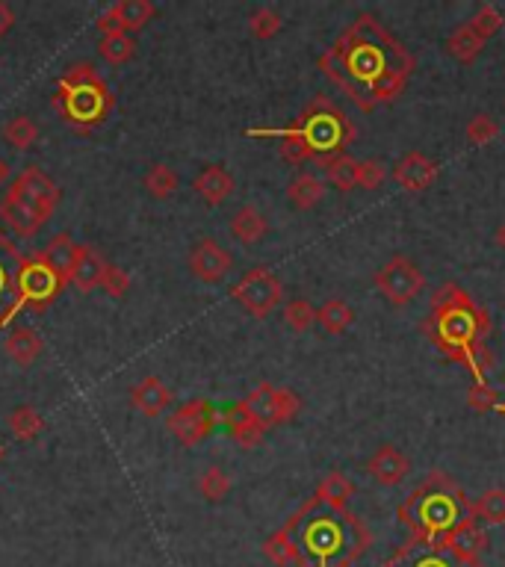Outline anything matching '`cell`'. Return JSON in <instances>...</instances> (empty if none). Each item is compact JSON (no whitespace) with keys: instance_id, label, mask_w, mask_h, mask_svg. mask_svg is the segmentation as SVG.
Wrapping results in <instances>:
<instances>
[{"instance_id":"obj_1","label":"cell","mask_w":505,"mask_h":567,"mask_svg":"<svg viewBox=\"0 0 505 567\" xmlns=\"http://www.w3.org/2000/svg\"><path fill=\"white\" fill-rule=\"evenodd\" d=\"M414 68V54L367 12L319 57V71L364 113L393 104L405 92Z\"/></svg>"},{"instance_id":"obj_2","label":"cell","mask_w":505,"mask_h":567,"mask_svg":"<svg viewBox=\"0 0 505 567\" xmlns=\"http://www.w3.org/2000/svg\"><path fill=\"white\" fill-rule=\"evenodd\" d=\"M423 331L435 343V349H441L446 358L461 361L470 370L473 387H491L488 384L491 316L464 287H458L452 281L443 284L432 296Z\"/></svg>"},{"instance_id":"obj_3","label":"cell","mask_w":505,"mask_h":567,"mask_svg":"<svg viewBox=\"0 0 505 567\" xmlns=\"http://www.w3.org/2000/svg\"><path fill=\"white\" fill-rule=\"evenodd\" d=\"M299 567H352L373 544V532L349 508H334L311 497L287 523Z\"/></svg>"},{"instance_id":"obj_4","label":"cell","mask_w":505,"mask_h":567,"mask_svg":"<svg viewBox=\"0 0 505 567\" xmlns=\"http://www.w3.org/2000/svg\"><path fill=\"white\" fill-rule=\"evenodd\" d=\"M249 136H275L281 139V157L290 166H302L305 160H319L322 166L355 142V125L352 119L334 107L331 98L316 95L311 104L293 119L290 127L281 130H249Z\"/></svg>"},{"instance_id":"obj_5","label":"cell","mask_w":505,"mask_h":567,"mask_svg":"<svg viewBox=\"0 0 505 567\" xmlns=\"http://www.w3.org/2000/svg\"><path fill=\"white\" fill-rule=\"evenodd\" d=\"M473 517V503L464 488L443 470H432L399 505V523L408 529V538L438 547Z\"/></svg>"},{"instance_id":"obj_6","label":"cell","mask_w":505,"mask_h":567,"mask_svg":"<svg viewBox=\"0 0 505 567\" xmlns=\"http://www.w3.org/2000/svg\"><path fill=\"white\" fill-rule=\"evenodd\" d=\"M57 201H60L57 184L42 169L30 166L12 181L6 198L0 201V216L18 237H33L51 219Z\"/></svg>"},{"instance_id":"obj_7","label":"cell","mask_w":505,"mask_h":567,"mask_svg":"<svg viewBox=\"0 0 505 567\" xmlns=\"http://www.w3.org/2000/svg\"><path fill=\"white\" fill-rule=\"evenodd\" d=\"M60 98H63L65 119L77 125H98L110 113L107 83L89 65H74L65 71L60 80Z\"/></svg>"},{"instance_id":"obj_8","label":"cell","mask_w":505,"mask_h":567,"mask_svg":"<svg viewBox=\"0 0 505 567\" xmlns=\"http://www.w3.org/2000/svg\"><path fill=\"white\" fill-rule=\"evenodd\" d=\"M231 299H234L246 314L254 316V319H266V316L281 305V299H284V284H281V278H278L272 269L254 266V269H249V272L231 287Z\"/></svg>"},{"instance_id":"obj_9","label":"cell","mask_w":505,"mask_h":567,"mask_svg":"<svg viewBox=\"0 0 505 567\" xmlns=\"http://www.w3.org/2000/svg\"><path fill=\"white\" fill-rule=\"evenodd\" d=\"M376 290L387 299V305L405 308L426 290V275L411 257L393 254L376 272Z\"/></svg>"},{"instance_id":"obj_10","label":"cell","mask_w":505,"mask_h":567,"mask_svg":"<svg viewBox=\"0 0 505 567\" xmlns=\"http://www.w3.org/2000/svg\"><path fill=\"white\" fill-rule=\"evenodd\" d=\"M219 423H222V411L210 399H192L169 414L166 429L184 446H198L216 432Z\"/></svg>"},{"instance_id":"obj_11","label":"cell","mask_w":505,"mask_h":567,"mask_svg":"<svg viewBox=\"0 0 505 567\" xmlns=\"http://www.w3.org/2000/svg\"><path fill=\"white\" fill-rule=\"evenodd\" d=\"M381 567H485L482 562H470L458 556L449 547L438 544H423V541H405Z\"/></svg>"},{"instance_id":"obj_12","label":"cell","mask_w":505,"mask_h":567,"mask_svg":"<svg viewBox=\"0 0 505 567\" xmlns=\"http://www.w3.org/2000/svg\"><path fill=\"white\" fill-rule=\"evenodd\" d=\"M63 281L42 263V257L27 260L18 278V293H21V305H36V311H45L57 293H60Z\"/></svg>"},{"instance_id":"obj_13","label":"cell","mask_w":505,"mask_h":567,"mask_svg":"<svg viewBox=\"0 0 505 567\" xmlns=\"http://www.w3.org/2000/svg\"><path fill=\"white\" fill-rule=\"evenodd\" d=\"M27 260H21L15 246L3 240L0 234V325L9 322L12 314L21 305V293H18V278H21V269H24Z\"/></svg>"},{"instance_id":"obj_14","label":"cell","mask_w":505,"mask_h":567,"mask_svg":"<svg viewBox=\"0 0 505 567\" xmlns=\"http://www.w3.org/2000/svg\"><path fill=\"white\" fill-rule=\"evenodd\" d=\"M231 266H234V257H231L228 249H222L216 240L204 237V240H198V243L192 246L190 269L198 281H204V284H219V281L231 272Z\"/></svg>"},{"instance_id":"obj_15","label":"cell","mask_w":505,"mask_h":567,"mask_svg":"<svg viewBox=\"0 0 505 567\" xmlns=\"http://www.w3.org/2000/svg\"><path fill=\"white\" fill-rule=\"evenodd\" d=\"M157 15V6L151 0H119L113 3L101 18L98 27L104 33H136Z\"/></svg>"},{"instance_id":"obj_16","label":"cell","mask_w":505,"mask_h":567,"mask_svg":"<svg viewBox=\"0 0 505 567\" xmlns=\"http://www.w3.org/2000/svg\"><path fill=\"white\" fill-rule=\"evenodd\" d=\"M438 175H441L438 163L432 157H426L423 151H408L393 166V181L405 192H426L438 181Z\"/></svg>"},{"instance_id":"obj_17","label":"cell","mask_w":505,"mask_h":567,"mask_svg":"<svg viewBox=\"0 0 505 567\" xmlns=\"http://www.w3.org/2000/svg\"><path fill=\"white\" fill-rule=\"evenodd\" d=\"M222 426H225V432L240 443L243 449H254L257 443L263 441V435L269 429L266 423H260L254 417L246 402H234V405L222 408Z\"/></svg>"},{"instance_id":"obj_18","label":"cell","mask_w":505,"mask_h":567,"mask_svg":"<svg viewBox=\"0 0 505 567\" xmlns=\"http://www.w3.org/2000/svg\"><path fill=\"white\" fill-rule=\"evenodd\" d=\"M367 473L384 485V488H396L399 482H405V476L411 473V461L402 455L399 446L393 443H381L379 449L373 452V458L367 461Z\"/></svg>"},{"instance_id":"obj_19","label":"cell","mask_w":505,"mask_h":567,"mask_svg":"<svg viewBox=\"0 0 505 567\" xmlns=\"http://www.w3.org/2000/svg\"><path fill=\"white\" fill-rule=\"evenodd\" d=\"M172 402H175L172 390L157 376L142 378V381L130 390V405H133L139 414H145V417H160L163 411L172 408Z\"/></svg>"},{"instance_id":"obj_20","label":"cell","mask_w":505,"mask_h":567,"mask_svg":"<svg viewBox=\"0 0 505 567\" xmlns=\"http://www.w3.org/2000/svg\"><path fill=\"white\" fill-rule=\"evenodd\" d=\"M234 175L225 169V166H204L198 175H195V181H192V189L204 198V204H210V207H219V204H225L228 198H231V192H234Z\"/></svg>"},{"instance_id":"obj_21","label":"cell","mask_w":505,"mask_h":567,"mask_svg":"<svg viewBox=\"0 0 505 567\" xmlns=\"http://www.w3.org/2000/svg\"><path fill=\"white\" fill-rule=\"evenodd\" d=\"M104 269H107V260L101 254L92 252L89 246H77V257L71 266V284L80 293H92L95 287H101Z\"/></svg>"},{"instance_id":"obj_22","label":"cell","mask_w":505,"mask_h":567,"mask_svg":"<svg viewBox=\"0 0 505 567\" xmlns=\"http://www.w3.org/2000/svg\"><path fill=\"white\" fill-rule=\"evenodd\" d=\"M443 547L455 550L458 556H464V559H470V562H482V556L488 553V532L482 529L479 517H473V520H467Z\"/></svg>"},{"instance_id":"obj_23","label":"cell","mask_w":505,"mask_h":567,"mask_svg":"<svg viewBox=\"0 0 505 567\" xmlns=\"http://www.w3.org/2000/svg\"><path fill=\"white\" fill-rule=\"evenodd\" d=\"M269 231L266 216L254 207V204H243L234 216H231V237L243 246H257Z\"/></svg>"},{"instance_id":"obj_24","label":"cell","mask_w":505,"mask_h":567,"mask_svg":"<svg viewBox=\"0 0 505 567\" xmlns=\"http://www.w3.org/2000/svg\"><path fill=\"white\" fill-rule=\"evenodd\" d=\"M42 349H45V343H42V337L36 334V328H15V331L6 337V343H3V352H6L18 367H33V364L39 361Z\"/></svg>"},{"instance_id":"obj_25","label":"cell","mask_w":505,"mask_h":567,"mask_svg":"<svg viewBox=\"0 0 505 567\" xmlns=\"http://www.w3.org/2000/svg\"><path fill=\"white\" fill-rule=\"evenodd\" d=\"M77 246H80V243H74L68 234H57V237L45 246V252H42V263H45L63 284L71 281V266H74V257H77Z\"/></svg>"},{"instance_id":"obj_26","label":"cell","mask_w":505,"mask_h":567,"mask_svg":"<svg viewBox=\"0 0 505 567\" xmlns=\"http://www.w3.org/2000/svg\"><path fill=\"white\" fill-rule=\"evenodd\" d=\"M485 45H488V42L470 27V21H464L461 27H455V30L449 33V39H446V51H449V57L458 60L461 65L476 63V57L482 54Z\"/></svg>"},{"instance_id":"obj_27","label":"cell","mask_w":505,"mask_h":567,"mask_svg":"<svg viewBox=\"0 0 505 567\" xmlns=\"http://www.w3.org/2000/svg\"><path fill=\"white\" fill-rule=\"evenodd\" d=\"M322 198H325V184H322V178L308 175V172L296 175V178L290 181V187H287V201H290L296 210H311Z\"/></svg>"},{"instance_id":"obj_28","label":"cell","mask_w":505,"mask_h":567,"mask_svg":"<svg viewBox=\"0 0 505 567\" xmlns=\"http://www.w3.org/2000/svg\"><path fill=\"white\" fill-rule=\"evenodd\" d=\"M316 500H322V503L334 505V508H346L349 500L355 497V485H352V479L346 476V473H340V470H331L319 485H316Z\"/></svg>"},{"instance_id":"obj_29","label":"cell","mask_w":505,"mask_h":567,"mask_svg":"<svg viewBox=\"0 0 505 567\" xmlns=\"http://www.w3.org/2000/svg\"><path fill=\"white\" fill-rule=\"evenodd\" d=\"M316 322H319L328 334H343V331L352 328L355 311H352V305L343 302V299H328V302H322V305L316 308Z\"/></svg>"},{"instance_id":"obj_30","label":"cell","mask_w":505,"mask_h":567,"mask_svg":"<svg viewBox=\"0 0 505 567\" xmlns=\"http://www.w3.org/2000/svg\"><path fill=\"white\" fill-rule=\"evenodd\" d=\"M45 429V417L33 408V405H18L9 414V432L18 441H36Z\"/></svg>"},{"instance_id":"obj_31","label":"cell","mask_w":505,"mask_h":567,"mask_svg":"<svg viewBox=\"0 0 505 567\" xmlns=\"http://www.w3.org/2000/svg\"><path fill=\"white\" fill-rule=\"evenodd\" d=\"M358 163L361 160H355L349 154H340V157L328 160L325 163V181L334 189H340V192L358 189Z\"/></svg>"},{"instance_id":"obj_32","label":"cell","mask_w":505,"mask_h":567,"mask_svg":"<svg viewBox=\"0 0 505 567\" xmlns=\"http://www.w3.org/2000/svg\"><path fill=\"white\" fill-rule=\"evenodd\" d=\"M178 184H181L178 172H175L172 166H166V163H154V166L145 172V178H142V187L148 189V195L157 198V201L172 198L175 189H178Z\"/></svg>"},{"instance_id":"obj_33","label":"cell","mask_w":505,"mask_h":567,"mask_svg":"<svg viewBox=\"0 0 505 567\" xmlns=\"http://www.w3.org/2000/svg\"><path fill=\"white\" fill-rule=\"evenodd\" d=\"M98 54H101L104 63L125 65L136 54V42H133L130 33H104L101 42H98Z\"/></svg>"},{"instance_id":"obj_34","label":"cell","mask_w":505,"mask_h":567,"mask_svg":"<svg viewBox=\"0 0 505 567\" xmlns=\"http://www.w3.org/2000/svg\"><path fill=\"white\" fill-rule=\"evenodd\" d=\"M263 556H266L275 567H290V565L299 567L296 544H293V538L284 532V526H281L278 532H272V535L263 541Z\"/></svg>"},{"instance_id":"obj_35","label":"cell","mask_w":505,"mask_h":567,"mask_svg":"<svg viewBox=\"0 0 505 567\" xmlns=\"http://www.w3.org/2000/svg\"><path fill=\"white\" fill-rule=\"evenodd\" d=\"M299 411H302L299 393H293L290 387H275V393H272V408H269V429L290 423Z\"/></svg>"},{"instance_id":"obj_36","label":"cell","mask_w":505,"mask_h":567,"mask_svg":"<svg viewBox=\"0 0 505 567\" xmlns=\"http://www.w3.org/2000/svg\"><path fill=\"white\" fill-rule=\"evenodd\" d=\"M3 139L18 148V151H27L39 142V125L30 119V116H12L6 127H3Z\"/></svg>"},{"instance_id":"obj_37","label":"cell","mask_w":505,"mask_h":567,"mask_svg":"<svg viewBox=\"0 0 505 567\" xmlns=\"http://www.w3.org/2000/svg\"><path fill=\"white\" fill-rule=\"evenodd\" d=\"M473 514L479 517V523H491V526H503L505 523V488H488L476 503Z\"/></svg>"},{"instance_id":"obj_38","label":"cell","mask_w":505,"mask_h":567,"mask_svg":"<svg viewBox=\"0 0 505 567\" xmlns=\"http://www.w3.org/2000/svg\"><path fill=\"white\" fill-rule=\"evenodd\" d=\"M198 491L207 503H222L228 494H231V476L222 470V467H207L201 476H198Z\"/></svg>"},{"instance_id":"obj_39","label":"cell","mask_w":505,"mask_h":567,"mask_svg":"<svg viewBox=\"0 0 505 567\" xmlns=\"http://www.w3.org/2000/svg\"><path fill=\"white\" fill-rule=\"evenodd\" d=\"M281 27H284V18L272 6H260V9H254L252 15H249V33H252L254 39H260V42L275 39L281 33Z\"/></svg>"},{"instance_id":"obj_40","label":"cell","mask_w":505,"mask_h":567,"mask_svg":"<svg viewBox=\"0 0 505 567\" xmlns=\"http://www.w3.org/2000/svg\"><path fill=\"white\" fill-rule=\"evenodd\" d=\"M316 322V305H311L308 299H293L284 305V325L293 328L296 334H305Z\"/></svg>"},{"instance_id":"obj_41","label":"cell","mask_w":505,"mask_h":567,"mask_svg":"<svg viewBox=\"0 0 505 567\" xmlns=\"http://www.w3.org/2000/svg\"><path fill=\"white\" fill-rule=\"evenodd\" d=\"M503 24H505V18H503V12L494 6V3H485V6H479L476 9V15L470 18V27L488 42V39H494L500 30H503Z\"/></svg>"},{"instance_id":"obj_42","label":"cell","mask_w":505,"mask_h":567,"mask_svg":"<svg viewBox=\"0 0 505 567\" xmlns=\"http://www.w3.org/2000/svg\"><path fill=\"white\" fill-rule=\"evenodd\" d=\"M464 133H467V142H470V145H491V142L500 136V125H497V119H491L488 113H476V116L467 122Z\"/></svg>"},{"instance_id":"obj_43","label":"cell","mask_w":505,"mask_h":567,"mask_svg":"<svg viewBox=\"0 0 505 567\" xmlns=\"http://www.w3.org/2000/svg\"><path fill=\"white\" fill-rule=\"evenodd\" d=\"M101 290H104L107 296H113V299L127 296V290H130V275H127V269L116 266V263H107L104 278H101Z\"/></svg>"},{"instance_id":"obj_44","label":"cell","mask_w":505,"mask_h":567,"mask_svg":"<svg viewBox=\"0 0 505 567\" xmlns=\"http://www.w3.org/2000/svg\"><path fill=\"white\" fill-rule=\"evenodd\" d=\"M387 178V169L381 160H361L358 163V189H379Z\"/></svg>"},{"instance_id":"obj_45","label":"cell","mask_w":505,"mask_h":567,"mask_svg":"<svg viewBox=\"0 0 505 567\" xmlns=\"http://www.w3.org/2000/svg\"><path fill=\"white\" fill-rule=\"evenodd\" d=\"M467 402H470L473 411H494L500 399H497V393H494L491 387H473V390L467 393Z\"/></svg>"},{"instance_id":"obj_46","label":"cell","mask_w":505,"mask_h":567,"mask_svg":"<svg viewBox=\"0 0 505 567\" xmlns=\"http://www.w3.org/2000/svg\"><path fill=\"white\" fill-rule=\"evenodd\" d=\"M12 24H15V12H12V9H9L3 0H0V39L9 33V27H12Z\"/></svg>"},{"instance_id":"obj_47","label":"cell","mask_w":505,"mask_h":567,"mask_svg":"<svg viewBox=\"0 0 505 567\" xmlns=\"http://www.w3.org/2000/svg\"><path fill=\"white\" fill-rule=\"evenodd\" d=\"M9 178H12V169H9V163H6V160L0 157V189L9 184Z\"/></svg>"},{"instance_id":"obj_48","label":"cell","mask_w":505,"mask_h":567,"mask_svg":"<svg viewBox=\"0 0 505 567\" xmlns=\"http://www.w3.org/2000/svg\"><path fill=\"white\" fill-rule=\"evenodd\" d=\"M497 246L505 249V225H500V231H497Z\"/></svg>"},{"instance_id":"obj_49","label":"cell","mask_w":505,"mask_h":567,"mask_svg":"<svg viewBox=\"0 0 505 567\" xmlns=\"http://www.w3.org/2000/svg\"><path fill=\"white\" fill-rule=\"evenodd\" d=\"M494 411H497V414H503V417H505V402H497V408H494Z\"/></svg>"}]
</instances>
